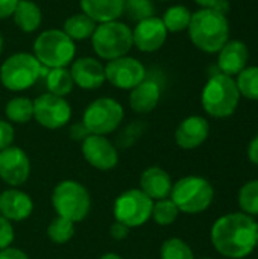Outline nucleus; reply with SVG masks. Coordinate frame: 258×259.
<instances>
[{
    "label": "nucleus",
    "instance_id": "obj_13",
    "mask_svg": "<svg viewBox=\"0 0 258 259\" xmlns=\"http://www.w3.org/2000/svg\"><path fill=\"white\" fill-rule=\"evenodd\" d=\"M81 150H82L85 161L91 167L102 170V171L114 168L119 162V152L116 146L103 135L90 134L82 141Z\"/></svg>",
    "mask_w": 258,
    "mask_h": 259
},
{
    "label": "nucleus",
    "instance_id": "obj_7",
    "mask_svg": "<svg viewBox=\"0 0 258 259\" xmlns=\"http://www.w3.org/2000/svg\"><path fill=\"white\" fill-rule=\"evenodd\" d=\"M52 205L59 217L78 223L88 215L91 199L82 184L76 181H62L53 188Z\"/></svg>",
    "mask_w": 258,
    "mask_h": 259
},
{
    "label": "nucleus",
    "instance_id": "obj_11",
    "mask_svg": "<svg viewBox=\"0 0 258 259\" xmlns=\"http://www.w3.org/2000/svg\"><path fill=\"white\" fill-rule=\"evenodd\" d=\"M33 118L43 127L55 131L70 121L71 108L64 97L46 93L33 100Z\"/></svg>",
    "mask_w": 258,
    "mask_h": 259
},
{
    "label": "nucleus",
    "instance_id": "obj_12",
    "mask_svg": "<svg viewBox=\"0 0 258 259\" xmlns=\"http://www.w3.org/2000/svg\"><path fill=\"white\" fill-rule=\"evenodd\" d=\"M106 80L120 90H132L146 79L144 65L131 56H120L108 61L105 65Z\"/></svg>",
    "mask_w": 258,
    "mask_h": 259
},
{
    "label": "nucleus",
    "instance_id": "obj_27",
    "mask_svg": "<svg viewBox=\"0 0 258 259\" xmlns=\"http://www.w3.org/2000/svg\"><path fill=\"white\" fill-rule=\"evenodd\" d=\"M161 20L167 32H181L189 27L190 20H192V12L189 11V8L182 5H175V6H170L164 12Z\"/></svg>",
    "mask_w": 258,
    "mask_h": 259
},
{
    "label": "nucleus",
    "instance_id": "obj_18",
    "mask_svg": "<svg viewBox=\"0 0 258 259\" xmlns=\"http://www.w3.org/2000/svg\"><path fill=\"white\" fill-rule=\"evenodd\" d=\"M32 211L33 202L29 194L17 188H9L0 193V215L11 223L26 220L30 217Z\"/></svg>",
    "mask_w": 258,
    "mask_h": 259
},
{
    "label": "nucleus",
    "instance_id": "obj_38",
    "mask_svg": "<svg viewBox=\"0 0 258 259\" xmlns=\"http://www.w3.org/2000/svg\"><path fill=\"white\" fill-rule=\"evenodd\" d=\"M129 231H131V228H128L126 225H123V223H120V222H114V223L111 225V228H109L111 237H113L114 240H117V241L125 240V238L129 235Z\"/></svg>",
    "mask_w": 258,
    "mask_h": 259
},
{
    "label": "nucleus",
    "instance_id": "obj_34",
    "mask_svg": "<svg viewBox=\"0 0 258 259\" xmlns=\"http://www.w3.org/2000/svg\"><path fill=\"white\" fill-rule=\"evenodd\" d=\"M146 129V123L143 121H134L131 124H128L122 132L120 135L117 137V146L120 149H126V147H131L144 132Z\"/></svg>",
    "mask_w": 258,
    "mask_h": 259
},
{
    "label": "nucleus",
    "instance_id": "obj_43",
    "mask_svg": "<svg viewBox=\"0 0 258 259\" xmlns=\"http://www.w3.org/2000/svg\"><path fill=\"white\" fill-rule=\"evenodd\" d=\"M99 259H123L120 255H116V253H105L102 255Z\"/></svg>",
    "mask_w": 258,
    "mask_h": 259
},
{
    "label": "nucleus",
    "instance_id": "obj_39",
    "mask_svg": "<svg viewBox=\"0 0 258 259\" xmlns=\"http://www.w3.org/2000/svg\"><path fill=\"white\" fill-rule=\"evenodd\" d=\"M18 0H0V20L8 18L14 14Z\"/></svg>",
    "mask_w": 258,
    "mask_h": 259
},
{
    "label": "nucleus",
    "instance_id": "obj_8",
    "mask_svg": "<svg viewBox=\"0 0 258 259\" xmlns=\"http://www.w3.org/2000/svg\"><path fill=\"white\" fill-rule=\"evenodd\" d=\"M43 65L30 53H15L5 59L0 67V82L9 91H24L35 85Z\"/></svg>",
    "mask_w": 258,
    "mask_h": 259
},
{
    "label": "nucleus",
    "instance_id": "obj_6",
    "mask_svg": "<svg viewBox=\"0 0 258 259\" xmlns=\"http://www.w3.org/2000/svg\"><path fill=\"white\" fill-rule=\"evenodd\" d=\"M170 199L179 212L199 214L210 208L214 199L211 184L201 176H186L172 187Z\"/></svg>",
    "mask_w": 258,
    "mask_h": 259
},
{
    "label": "nucleus",
    "instance_id": "obj_47",
    "mask_svg": "<svg viewBox=\"0 0 258 259\" xmlns=\"http://www.w3.org/2000/svg\"><path fill=\"white\" fill-rule=\"evenodd\" d=\"M202 259H211V258H202Z\"/></svg>",
    "mask_w": 258,
    "mask_h": 259
},
{
    "label": "nucleus",
    "instance_id": "obj_32",
    "mask_svg": "<svg viewBox=\"0 0 258 259\" xmlns=\"http://www.w3.org/2000/svg\"><path fill=\"white\" fill-rule=\"evenodd\" d=\"M161 259H195L190 246L179 238H169L161 246Z\"/></svg>",
    "mask_w": 258,
    "mask_h": 259
},
{
    "label": "nucleus",
    "instance_id": "obj_19",
    "mask_svg": "<svg viewBox=\"0 0 258 259\" xmlns=\"http://www.w3.org/2000/svg\"><path fill=\"white\" fill-rule=\"evenodd\" d=\"M217 53V68L227 76H237L243 68L248 67L249 49L243 41H228Z\"/></svg>",
    "mask_w": 258,
    "mask_h": 259
},
{
    "label": "nucleus",
    "instance_id": "obj_24",
    "mask_svg": "<svg viewBox=\"0 0 258 259\" xmlns=\"http://www.w3.org/2000/svg\"><path fill=\"white\" fill-rule=\"evenodd\" d=\"M96 26H97V23L82 12V14H75V15L68 17L64 23L62 30L73 41H82V39L91 38L93 32L96 30Z\"/></svg>",
    "mask_w": 258,
    "mask_h": 259
},
{
    "label": "nucleus",
    "instance_id": "obj_46",
    "mask_svg": "<svg viewBox=\"0 0 258 259\" xmlns=\"http://www.w3.org/2000/svg\"><path fill=\"white\" fill-rule=\"evenodd\" d=\"M161 2H169V0H161Z\"/></svg>",
    "mask_w": 258,
    "mask_h": 259
},
{
    "label": "nucleus",
    "instance_id": "obj_41",
    "mask_svg": "<svg viewBox=\"0 0 258 259\" xmlns=\"http://www.w3.org/2000/svg\"><path fill=\"white\" fill-rule=\"evenodd\" d=\"M248 158L252 164L258 165V135L249 143V147H248Z\"/></svg>",
    "mask_w": 258,
    "mask_h": 259
},
{
    "label": "nucleus",
    "instance_id": "obj_44",
    "mask_svg": "<svg viewBox=\"0 0 258 259\" xmlns=\"http://www.w3.org/2000/svg\"><path fill=\"white\" fill-rule=\"evenodd\" d=\"M2 52H3V35L0 32V55H2Z\"/></svg>",
    "mask_w": 258,
    "mask_h": 259
},
{
    "label": "nucleus",
    "instance_id": "obj_29",
    "mask_svg": "<svg viewBox=\"0 0 258 259\" xmlns=\"http://www.w3.org/2000/svg\"><path fill=\"white\" fill-rule=\"evenodd\" d=\"M178 214H179L178 206L173 203L172 199L167 197V199H161V200H155L154 202L152 215L151 217L160 226H170L178 219Z\"/></svg>",
    "mask_w": 258,
    "mask_h": 259
},
{
    "label": "nucleus",
    "instance_id": "obj_23",
    "mask_svg": "<svg viewBox=\"0 0 258 259\" xmlns=\"http://www.w3.org/2000/svg\"><path fill=\"white\" fill-rule=\"evenodd\" d=\"M12 17L15 26L26 33L35 32L41 26L43 20L40 6L32 0H18Z\"/></svg>",
    "mask_w": 258,
    "mask_h": 259
},
{
    "label": "nucleus",
    "instance_id": "obj_25",
    "mask_svg": "<svg viewBox=\"0 0 258 259\" xmlns=\"http://www.w3.org/2000/svg\"><path fill=\"white\" fill-rule=\"evenodd\" d=\"M46 85L50 94L64 97L71 93L75 82L70 74V70L64 68H50L46 74Z\"/></svg>",
    "mask_w": 258,
    "mask_h": 259
},
{
    "label": "nucleus",
    "instance_id": "obj_16",
    "mask_svg": "<svg viewBox=\"0 0 258 259\" xmlns=\"http://www.w3.org/2000/svg\"><path fill=\"white\" fill-rule=\"evenodd\" d=\"M70 74L75 85L82 90H97L106 80L103 64L91 56H84L71 62Z\"/></svg>",
    "mask_w": 258,
    "mask_h": 259
},
{
    "label": "nucleus",
    "instance_id": "obj_5",
    "mask_svg": "<svg viewBox=\"0 0 258 259\" xmlns=\"http://www.w3.org/2000/svg\"><path fill=\"white\" fill-rule=\"evenodd\" d=\"M91 46L96 55L102 59H116L126 56L132 49V29L119 20L99 23L91 35Z\"/></svg>",
    "mask_w": 258,
    "mask_h": 259
},
{
    "label": "nucleus",
    "instance_id": "obj_15",
    "mask_svg": "<svg viewBox=\"0 0 258 259\" xmlns=\"http://www.w3.org/2000/svg\"><path fill=\"white\" fill-rule=\"evenodd\" d=\"M167 33L169 32L163 20L154 15L135 24L132 29V42L140 52L152 53L163 47L167 39Z\"/></svg>",
    "mask_w": 258,
    "mask_h": 259
},
{
    "label": "nucleus",
    "instance_id": "obj_30",
    "mask_svg": "<svg viewBox=\"0 0 258 259\" xmlns=\"http://www.w3.org/2000/svg\"><path fill=\"white\" fill-rule=\"evenodd\" d=\"M73 235H75V223L59 215L55 217L47 228V237L56 244H64L70 241Z\"/></svg>",
    "mask_w": 258,
    "mask_h": 259
},
{
    "label": "nucleus",
    "instance_id": "obj_21",
    "mask_svg": "<svg viewBox=\"0 0 258 259\" xmlns=\"http://www.w3.org/2000/svg\"><path fill=\"white\" fill-rule=\"evenodd\" d=\"M161 97V88L155 80L144 79L135 88L131 90L129 94V106L137 114H149L152 112Z\"/></svg>",
    "mask_w": 258,
    "mask_h": 259
},
{
    "label": "nucleus",
    "instance_id": "obj_37",
    "mask_svg": "<svg viewBox=\"0 0 258 259\" xmlns=\"http://www.w3.org/2000/svg\"><path fill=\"white\" fill-rule=\"evenodd\" d=\"M68 135H70V138L71 140H75V141H84L88 135H90V132H88V129L85 127V124L82 123V121H79V123H75V124H71L70 126V129H68Z\"/></svg>",
    "mask_w": 258,
    "mask_h": 259
},
{
    "label": "nucleus",
    "instance_id": "obj_22",
    "mask_svg": "<svg viewBox=\"0 0 258 259\" xmlns=\"http://www.w3.org/2000/svg\"><path fill=\"white\" fill-rule=\"evenodd\" d=\"M81 9L96 23L119 20L125 11V0H79Z\"/></svg>",
    "mask_w": 258,
    "mask_h": 259
},
{
    "label": "nucleus",
    "instance_id": "obj_26",
    "mask_svg": "<svg viewBox=\"0 0 258 259\" xmlns=\"http://www.w3.org/2000/svg\"><path fill=\"white\" fill-rule=\"evenodd\" d=\"M5 114L12 123H27L33 118V100L27 97H14L6 103Z\"/></svg>",
    "mask_w": 258,
    "mask_h": 259
},
{
    "label": "nucleus",
    "instance_id": "obj_10",
    "mask_svg": "<svg viewBox=\"0 0 258 259\" xmlns=\"http://www.w3.org/2000/svg\"><path fill=\"white\" fill-rule=\"evenodd\" d=\"M154 200L141 190H128L122 193L114 202V219L128 228H140L152 215Z\"/></svg>",
    "mask_w": 258,
    "mask_h": 259
},
{
    "label": "nucleus",
    "instance_id": "obj_2",
    "mask_svg": "<svg viewBox=\"0 0 258 259\" xmlns=\"http://www.w3.org/2000/svg\"><path fill=\"white\" fill-rule=\"evenodd\" d=\"M187 29L192 42L205 53H217L230 41L228 18L213 8H201L192 14Z\"/></svg>",
    "mask_w": 258,
    "mask_h": 259
},
{
    "label": "nucleus",
    "instance_id": "obj_45",
    "mask_svg": "<svg viewBox=\"0 0 258 259\" xmlns=\"http://www.w3.org/2000/svg\"><path fill=\"white\" fill-rule=\"evenodd\" d=\"M257 247H258V235H257Z\"/></svg>",
    "mask_w": 258,
    "mask_h": 259
},
{
    "label": "nucleus",
    "instance_id": "obj_40",
    "mask_svg": "<svg viewBox=\"0 0 258 259\" xmlns=\"http://www.w3.org/2000/svg\"><path fill=\"white\" fill-rule=\"evenodd\" d=\"M0 259H29V256L23 250L9 246V247L0 250Z\"/></svg>",
    "mask_w": 258,
    "mask_h": 259
},
{
    "label": "nucleus",
    "instance_id": "obj_20",
    "mask_svg": "<svg viewBox=\"0 0 258 259\" xmlns=\"http://www.w3.org/2000/svg\"><path fill=\"white\" fill-rule=\"evenodd\" d=\"M172 178L160 167H149L141 173L140 190L152 200H161L170 197L172 193Z\"/></svg>",
    "mask_w": 258,
    "mask_h": 259
},
{
    "label": "nucleus",
    "instance_id": "obj_4",
    "mask_svg": "<svg viewBox=\"0 0 258 259\" xmlns=\"http://www.w3.org/2000/svg\"><path fill=\"white\" fill-rule=\"evenodd\" d=\"M76 55L75 41L59 29L41 32L33 41V56L46 68H64Z\"/></svg>",
    "mask_w": 258,
    "mask_h": 259
},
{
    "label": "nucleus",
    "instance_id": "obj_35",
    "mask_svg": "<svg viewBox=\"0 0 258 259\" xmlns=\"http://www.w3.org/2000/svg\"><path fill=\"white\" fill-rule=\"evenodd\" d=\"M14 228L9 220L0 215V250L9 247L14 241Z\"/></svg>",
    "mask_w": 258,
    "mask_h": 259
},
{
    "label": "nucleus",
    "instance_id": "obj_31",
    "mask_svg": "<svg viewBox=\"0 0 258 259\" xmlns=\"http://www.w3.org/2000/svg\"><path fill=\"white\" fill-rule=\"evenodd\" d=\"M239 205L245 214L258 215V181H249L240 188Z\"/></svg>",
    "mask_w": 258,
    "mask_h": 259
},
{
    "label": "nucleus",
    "instance_id": "obj_36",
    "mask_svg": "<svg viewBox=\"0 0 258 259\" xmlns=\"http://www.w3.org/2000/svg\"><path fill=\"white\" fill-rule=\"evenodd\" d=\"M14 137H15L14 126L9 121L0 120V150H5L9 146H12Z\"/></svg>",
    "mask_w": 258,
    "mask_h": 259
},
{
    "label": "nucleus",
    "instance_id": "obj_33",
    "mask_svg": "<svg viewBox=\"0 0 258 259\" xmlns=\"http://www.w3.org/2000/svg\"><path fill=\"white\" fill-rule=\"evenodd\" d=\"M129 20L132 21H141L144 18L154 17L155 6L152 0H125V11Z\"/></svg>",
    "mask_w": 258,
    "mask_h": 259
},
{
    "label": "nucleus",
    "instance_id": "obj_1",
    "mask_svg": "<svg viewBox=\"0 0 258 259\" xmlns=\"http://www.w3.org/2000/svg\"><path fill=\"white\" fill-rule=\"evenodd\" d=\"M258 223L245 212H233L217 219L211 228L214 249L227 258H246L257 247Z\"/></svg>",
    "mask_w": 258,
    "mask_h": 259
},
{
    "label": "nucleus",
    "instance_id": "obj_9",
    "mask_svg": "<svg viewBox=\"0 0 258 259\" xmlns=\"http://www.w3.org/2000/svg\"><path fill=\"white\" fill-rule=\"evenodd\" d=\"M123 117V106L117 100L111 97H100L85 108L82 123L85 124L90 134L105 137L114 132L122 124Z\"/></svg>",
    "mask_w": 258,
    "mask_h": 259
},
{
    "label": "nucleus",
    "instance_id": "obj_17",
    "mask_svg": "<svg viewBox=\"0 0 258 259\" xmlns=\"http://www.w3.org/2000/svg\"><path fill=\"white\" fill-rule=\"evenodd\" d=\"M210 134L208 121L201 115H190L182 120L175 132L176 144L184 150H192L205 143Z\"/></svg>",
    "mask_w": 258,
    "mask_h": 259
},
{
    "label": "nucleus",
    "instance_id": "obj_3",
    "mask_svg": "<svg viewBox=\"0 0 258 259\" xmlns=\"http://www.w3.org/2000/svg\"><path fill=\"white\" fill-rule=\"evenodd\" d=\"M201 100L208 115L214 118H227L236 112L240 102V93L231 76L216 73L205 83Z\"/></svg>",
    "mask_w": 258,
    "mask_h": 259
},
{
    "label": "nucleus",
    "instance_id": "obj_42",
    "mask_svg": "<svg viewBox=\"0 0 258 259\" xmlns=\"http://www.w3.org/2000/svg\"><path fill=\"white\" fill-rule=\"evenodd\" d=\"M201 8H213L217 0H195Z\"/></svg>",
    "mask_w": 258,
    "mask_h": 259
},
{
    "label": "nucleus",
    "instance_id": "obj_14",
    "mask_svg": "<svg viewBox=\"0 0 258 259\" xmlns=\"http://www.w3.org/2000/svg\"><path fill=\"white\" fill-rule=\"evenodd\" d=\"M30 175V161L23 149L9 146L0 150V179L9 187L23 185Z\"/></svg>",
    "mask_w": 258,
    "mask_h": 259
},
{
    "label": "nucleus",
    "instance_id": "obj_28",
    "mask_svg": "<svg viewBox=\"0 0 258 259\" xmlns=\"http://www.w3.org/2000/svg\"><path fill=\"white\" fill-rule=\"evenodd\" d=\"M236 85L239 88L240 96L249 100H258V65L243 68L237 74Z\"/></svg>",
    "mask_w": 258,
    "mask_h": 259
}]
</instances>
